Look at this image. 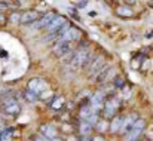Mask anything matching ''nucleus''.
Returning <instances> with one entry per match:
<instances>
[{
	"label": "nucleus",
	"mask_w": 153,
	"mask_h": 141,
	"mask_svg": "<svg viewBox=\"0 0 153 141\" xmlns=\"http://www.w3.org/2000/svg\"><path fill=\"white\" fill-rule=\"evenodd\" d=\"M9 6V3L7 1H0V9H6Z\"/></svg>",
	"instance_id": "obj_23"
},
{
	"label": "nucleus",
	"mask_w": 153,
	"mask_h": 141,
	"mask_svg": "<svg viewBox=\"0 0 153 141\" xmlns=\"http://www.w3.org/2000/svg\"><path fill=\"white\" fill-rule=\"evenodd\" d=\"M56 15L53 13V12H49V13H46L43 18H40V19H37L34 24H33V28H43V27H48L49 24H51V21L55 18Z\"/></svg>",
	"instance_id": "obj_11"
},
{
	"label": "nucleus",
	"mask_w": 153,
	"mask_h": 141,
	"mask_svg": "<svg viewBox=\"0 0 153 141\" xmlns=\"http://www.w3.org/2000/svg\"><path fill=\"white\" fill-rule=\"evenodd\" d=\"M51 141H64V140H61V138H58V137H56V138H53V140H51Z\"/></svg>",
	"instance_id": "obj_26"
},
{
	"label": "nucleus",
	"mask_w": 153,
	"mask_h": 141,
	"mask_svg": "<svg viewBox=\"0 0 153 141\" xmlns=\"http://www.w3.org/2000/svg\"><path fill=\"white\" fill-rule=\"evenodd\" d=\"M65 22H67V21H65L62 16H58V15H56V16H55V18L51 21V24H49L46 28L49 30V33H53V31H56L58 28H61V27H62Z\"/></svg>",
	"instance_id": "obj_13"
},
{
	"label": "nucleus",
	"mask_w": 153,
	"mask_h": 141,
	"mask_svg": "<svg viewBox=\"0 0 153 141\" xmlns=\"http://www.w3.org/2000/svg\"><path fill=\"white\" fill-rule=\"evenodd\" d=\"M39 19V12L37 10H27V12H24L22 15H21V19H19V22L21 24H25V25H31V24H34L36 21Z\"/></svg>",
	"instance_id": "obj_8"
},
{
	"label": "nucleus",
	"mask_w": 153,
	"mask_h": 141,
	"mask_svg": "<svg viewBox=\"0 0 153 141\" xmlns=\"http://www.w3.org/2000/svg\"><path fill=\"white\" fill-rule=\"evenodd\" d=\"M104 64H105V59H104V56H97L94 61H92V64L88 67V74L89 76H94V74H97V73H100L102 68H104Z\"/></svg>",
	"instance_id": "obj_6"
},
{
	"label": "nucleus",
	"mask_w": 153,
	"mask_h": 141,
	"mask_svg": "<svg viewBox=\"0 0 153 141\" xmlns=\"http://www.w3.org/2000/svg\"><path fill=\"white\" fill-rule=\"evenodd\" d=\"M137 120H138V117H137V114H135V113H131V114H128V116H126V117L122 120L120 132H122V134H128Z\"/></svg>",
	"instance_id": "obj_7"
},
{
	"label": "nucleus",
	"mask_w": 153,
	"mask_h": 141,
	"mask_svg": "<svg viewBox=\"0 0 153 141\" xmlns=\"http://www.w3.org/2000/svg\"><path fill=\"white\" fill-rule=\"evenodd\" d=\"M102 105H104V116L105 117H114V111L119 105V99L117 98H110Z\"/></svg>",
	"instance_id": "obj_5"
},
{
	"label": "nucleus",
	"mask_w": 153,
	"mask_h": 141,
	"mask_svg": "<svg viewBox=\"0 0 153 141\" xmlns=\"http://www.w3.org/2000/svg\"><path fill=\"white\" fill-rule=\"evenodd\" d=\"M116 73V70L113 68V67H108V68H105V70H102L98 73V77H97V82L98 83H104V82H107V80H110L111 77H113V74Z\"/></svg>",
	"instance_id": "obj_12"
},
{
	"label": "nucleus",
	"mask_w": 153,
	"mask_h": 141,
	"mask_svg": "<svg viewBox=\"0 0 153 141\" xmlns=\"http://www.w3.org/2000/svg\"><path fill=\"white\" fill-rule=\"evenodd\" d=\"M144 128H146V122H144V120H141V119H138V120L134 123V126L131 128V131L128 132V141L138 140V137L143 134Z\"/></svg>",
	"instance_id": "obj_3"
},
{
	"label": "nucleus",
	"mask_w": 153,
	"mask_h": 141,
	"mask_svg": "<svg viewBox=\"0 0 153 141\" xmlns=\"http://www.w3.org/2000/svg\"><path fill=\"white\" fill-rule=\"evenodd\" d=\"M97 129H98L100 132H102V131L105 129V125H104V122H100V120L97 122Z\"/></svg>",
	"instance_id": "obj_21"
},
{
	"label": "nucleus",
	"mask_w": 153,
	"mask_h": 141,
	"mask_svg": "<svg viewBox=\"0 0 153 141\" xmlns=\"http://www.w3.org/2000/svg\"><path fill=\"white\" fill-rule=\"evenodd\" d=\"M79 37H80V33H79V30H76V28H73V27H70L56 42H61V43H71V42H74V40H79Z\"/></svg>",
	"instance_id": "obj_4"
},
{
	"label": "nucleus",
	"mask_w": 153,
	"mask_h": 141,
	"mask_svg": "<svg viewBox=\"0 0 153 141\" xmlns=\"http://www.w3.org/2000/svg\"><path fill=\"white\" fill-rule=\"evenodd\" d=\"M21 19V15L19 13H12V16H10V21L12 22H18Z\"/></svg>",
	"instance_id": "obj_20"
},
{
	"label": "nucleus",
	"mask_w": 153,
	"mask_h": 141,
	"mask_svg": "<svg viewBox=\"0 0 153 141\" xmlns=\"http://www.w3.org/2000/svg\"><path fill=\"white\" fill-rule=\"evenodd\" d=\"M40 131H42V137H45L46 140H53V138H56V129L52 126V125H43L42 128H40Z\"/></svg>",
	"instance_id": "obj_14"
},
{
	"label": "nucleus",
	"mask_w": 153,
	"mask_h": 141,
	"mask_svg": "<svg viewBox=\"0 0 153 141\" xmlns=\"http://www.w3.org/2000/svg\"><path fill=\"white\" fill-rule=\"evenodd\" d=\"M89 56H91V53H89L88 49H79V50H76V52L73 53V58H71L70 64H71L74 68L85 67V65L88 64V61H89Z\"/></svg>",
	"instance_id": "obj_1"
},
{
	"label": "nucleus",
	"mask_w": 153,
	"mask_h": 141,
	"mask_svg": "<svg viewBox=\"0 0 153 141\" xmlns=\"http://www.w3.org/2000/svg\"><path fill=\"white\" fill-rule=\"evenodd\" d=\"M102 104H104V95H102V92H95L91 96V99H89V107L94 111H97V113H98L100 108H102Z\"/></svg>",
	"instance_id": "obj_9"
},
{
	"label": "nucleus",
	"mask_w": 153,
	"mask_h": 141,
	"mask_svg": "<svg viewBox=\"0 0 153 141\" xmlns=\"http://www.w3.org/2000/svg\"><path fill=\"white\" fill-rule=\"evenodd\" d=\"M46 89H48V85H46V82L42 80V79H33V80L28 82V91L33 92L36 96L43 94V91H46Z\"/></svg>",
	"instance_id": "obj_2"
},
{
	"label": "nucleus",
	"mask_w": 153,
	"mask_h": 141,
	"mask_svg": "<svg viewBox=\"0 0 153 141\" xmlns=\"http://www.w3.org/2000/svg\"><path fill=\"white\" fill-rule=\"evenodd\" d=\"M12 134H13V131H12L10 128L3 129V131L0 132V141H10L12 140Z\"/></svg>",
	"instance_id": "obj_17"
},
{
	"label": "nucleus",
	"mask_w": 153,
	"mask_h": 141,
	"mask_svg": "<svg viewBox=\"0 0 153 141\" xmlns=\"http://www.w3.org/2000/svg\"><path fill=\"white\" fill-rule=\"evenodd\" d=\"M117 13H120V15H131L132 10H131V9H126L125 6H122V7L117 9Z\"/></svg>",
	"instance_id": "obj_19"
},
{
	"label": "nucleus",
	"mask_w": 153,
	"mask_h": 141,
	"mask_svg": "<svg viewBox=\"0 0 153 141\" xmlns=\"http://www.w3.org/2000/svg\"><path fill=\"white\" fill-rule=\"evenodd\" d=\"M92 141H104V140H102L101 137H95V138H94V140H92Z\"/></svg>",
	"instance_id": "obj_25"
},
{
	"label": "nucleus",
	"mask_w": 153,
	"mask_h": 141,
	"mask_svg": "<svg viewBox=\"0 0 153 141\" xmlns=\"http://www.w3.org/2000/svg\"><path fill=\"white\" fill-rule=\"evenodd\" d=\"M24 96H25L27 101H36V99H37V96L33 94V92H30V91H25V92H24Z\"/></svg>",
	"instance_id": "obj_18"
},
{
	"label": "nucleus",
	"mask_w": 153,
	"mask_h": 141,
	"mask_svg": "<svg viewBox=\"0 0 153 141\" xmlns=\"http://www.w3.org/2000/svg\"><path fill=\"white\" fill-rule=\"evenodd\" d=\"M86 4H88V1H79V3H76L77 7H86Z\"/></svg>",
	"instance_id": "obj_22"
},
{
	"label": "nucleus",
	"mask_w": 153,
	"mask_h": 141,
	"mask_svg": "<svg viewBox=\"0 0 153 141\" xmlns=\"http://www.w3.org/2000/svg\"><path fill=\"white\" fill-rule=\"evenodd\" d=\"M79 131H80V134H82L83 137H88V135L91 134V131H92V126H91L89 123H86V122H82L80 126H79Z\"/></svg>",
	"instance_id": "obj_16"
},
{
	"label": "nucleus",
	"mask_w": 153,
	"mask_h": 141,
	"mask_svg": "<svg viewBox=\"0 0 153 141\" xmlns=\"http://www.w3.org/2000/svg\"><path fill=\"white\" fill-rule=\"evenodd\" d=\"M122 120H123V117H120V116H114L113 120H111V123H110V131H111V132H117V131H120Z\"/></svg>",
	"instance_id": "obj_15"
},
{
	"label": "nucleus",
	"mask_w": 153,
	"mask_h": 141,
	"mask_svg": "<svg viewBox=\"0 0 153 141\" xmlns=\"http://www.w3.org/2000/svg\"><path fill=\"white\" fill-rule=\"evenodd\" d=\"M34 141H49V140H46L45 137H42V135H39V137H36V138H34Z\"/></svg>",
	"instance_id": "obj_24"
},
{
	"label": "nucleus",
	"mask_w": 153,
	"mask_h": 141,
	"mask_svg": "<svg viewBox=\"0 0 153 141\" xmlns=\"http://www.w3.org/2000/svg\"><path fill=\"white\" fill-rule=\"evenodd\" d=\"M68 52H71V43H61V42H56V45L53 47V55H55V56L62 58V56L67 55Z\"/></svg>",
	"instance_id": "obj_10"
}]
</instances>
